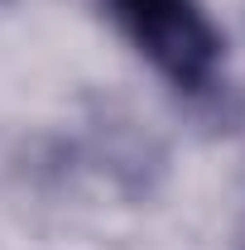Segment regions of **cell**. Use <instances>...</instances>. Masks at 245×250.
<instances>
[{
	"mask_svg": "<svg viewBox=\"0 0 245 250\" xmlns=\"http://www.w3.org/2000/svg\"><path fill=\"white\" fill-rule=\"evenodd\" d=\"M106 15L178 96H216L226 77V39L202 0H106Z\"/></svg>",
	"mask_w": 245,
	"mask_h": 250,
	"instance_id": "obj_1",
	"label": "cell"
}]
</instances>
